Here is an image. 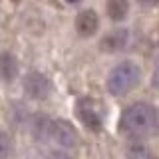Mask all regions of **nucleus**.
Here are the masks:
<instances>
[{
  "instance_id": "obj_1",
  "label": "nucleus",
  "mask_w": 159,
  "mask_h": 159,
  "mask_svg": "<svg viewBox=\"0 0 159 159\" xmlns=\"http://www.w3.org/2000/svg\"><path fill=\"white\" fill-rule=\"evenodd\" d=\"M119 127L131 139H145L159 131V116L151 103L137 102L123 109Z\"/></svg>"
},
{
  "instance_id": "obj_2",
  "label": "nucleus",
  "mask_w": 159,
  "mask_h": 159,
  "mask_svg": "<svg viewBox=\"0 0 159 159\" xmlns=\"http://www.w3.org/2000/svg\"><path fill=\"white\" fill-rule=\"evenodd\" d=\"M141 80V70L137 64L133 62H119L116 68H111V72L107 74L106 86L107 92L111 96H123V93L131 92L133 88Z\"/></svg>"
},
{
  "instance_id": "obj_3",
  "label": "nucleus",
  "mask_w": 159,
  "mask_h": 159,
  "mask_svg": "<svg viewBox=\"0 0 159 159\" xmlns=\"http://www.w3.org/2000/svg\"><path fill=\"white\" fill-rule=\"evenodd\" d=\"M24 92L34 99H44L52 92V82L42 72H28L24 76Z\"/></svg>"
},
{
  "instance_id": "obj_4",
  "label": "nucleus",
  "mask_w": 159,
  "mask_h": 159,
  "mask_svg": "<svg viewBox=\"0 0 159 159\" xmlns=\"http://www.w3.org/2000/svg\"><path fill=\"white\" fill-rule=\"evenodd\" d=\"M76 113L80 117V121L86 127H89L92 131H99L102 129V113H99L98 106L92 102V99L84 98L76 103Z\"/></svg>"
},
{
  "instance_id": "obj_5",
  "label": "nucleus",
  "mask_w": 159,
  "mask_h": 159,
  "mask_svg": "<svg viewBox=\"0 0 159 159\" xmlns=\"http://www.w3.org/2000/svg\"><path fill=\"white\" fill-rule=\"evenodd\" d=\"M52 139L60 147L70 149L78 143V133L74 125L66 119H54V129H52Z\"/></svg>"
},
{
  "instance_id": "obj_6",
  "label": "nucleus",
  "mask_w": 159,
  "mask_h": 159,
  "mask_svg": "<svg viewBox=\"0 0 159 159\" xmlns=\"http://www.w3.org/2000/svg\"><path fill=\"white\" fill-rule=\"evenodd\" d=\"M99 28V18L93 10H82L76 16V30L82 36H92L93 32Z\"/></svg>"
},
{
  "instance_id": "obj_7",
  "label": "nucleus",
  "mask_w": 159,
  "mask_h": 159,
  "mask_svg": "<svg viewBox=\"0 0 159 159\" xmlns=\"http://www.w3.org/2000/svg\"><path fill=\"white\" fill-rule=\"evenodd\" d=\"M129 42V32L123 28L119 30H111L109 34H106L102 40V48L106 52H117V50H123Z\"/></svg>"
},
{
  "instance_id": "obj_8",
  "label": "nucleus",
  "mask_w": 159,
  "mask_h": 159,
  "mask_svg": "<svg viewBox=\"0 0 159 159\" xmlns=\"http://www.w3.org/2000/svg\"><path fill=\"white\" fill-rule=\"evenodd\" d=\"M52 129H54V119H50L44 113L32 117V133L38 141H48L52 137Z\"/></svg>"
},
{
  "instance_id": "obj_9",
  "label": "nucleus",
  "mask_w": 159,
  "mask_h": 159,
  "mask_svg": "<svg viewBox=\"0 0 159 159\" xmlns=\"http://www.w3.org/2000/svg\"><path fill=\"white\" fill-rule=\"evenodd\" d=\"M18 76V60L10 52H0V80L12 82Z\"/></svg>"
},
{
  "instance_id": "obj_10",
  "label": "nucleus",
  "mask_w": 159,
  "mask_h": 159,
  "mask_svg": "<svg viewBox=\"0 0 159 159\" xmlns=\"http://www.w3.org/2000/svg\"><path fill=\"white\" fill-rule=\"evenodd\" d=\"M129 2L127 0H107V14L111 20H123L127 16Z\"/></svg>"
},
{
  "instance_id": "obj_11",
  "label": "nucleus",
  "mask_w": 159,
  "mask_h": 159,
  "mask_svg": "<svg viewBox=\"0 0 159 159\" xmlns=\"http://www.w3.org/2000/svg\"><path fill=\"white\" fill-rule=\"evenodd\" d=\"M12 121L16 123V125H24V123L30 119V113H28V107L24 106V103H14L12 106Z\"/></svg>"
},
{
  "instance_id": "obj_12",
  "label": "nucleus",
  "mask_w": 159,
  "mask_h": 159,
  "mask_svg": "<svg viewBox=\"0 0 159 159\" xmlns=\"http://www.w3.org/2000/svg\"><path fill=\"white\" fill-rule=\"evenodd\" d=\"M12 153V139H10L8 131L0 129V159H8Z\"/></svg>"
},
{
  "instance_id": "obj_13",
  "label": "nucleus",
  "mask_w": 159,
  "mask_h": 159,
  "mask_svg": "<svg viewBox=\"0 0 159 159\" xmlns=\"http://www.w3.org/2000/svg\"><path fill=\"white\" fill-rule=\"evenodd\" d=\"M129 157H131V159H147V157H149V153H147V149H145V147H141V145H133L131 149H129Z\"/></svg>"
},
{
  "instance_id": "obj_14",
  "label": "nucleus",
  "mask_w": 159,
  "mask_h": 159,
  "mask_svg": "<svg viewBox=\"0 0 159 159\" xmlns=\"http://www.w3.org/2000/svg\"><path fill=\"white\" fill-rule=\"evenodd\" d=\"M50 159H70L64 151H52L50 153Z\"/></svg>"
},
{
  "instance_id": "obj_15",
  "label": "nucleus",
  "mask_w": 159,
  "mask_h": 159,
  "mask_svg": "<svg viewBox=\"0 0 159 159\" xmlns=\"http://www.w3.org/2000/svg\"><path fill=\"white\" fill-rule=\"evenodd\" d=\"M153 86L159 88V66H157V70H155V74H153Z\"/></svg>"
},
{
  "instance_id": "obj_16",
  "label": "nucleus",
  "mask_w": 159,
  "mask_h": 159,
  "mask_svg": "<svg viewBox=\"0 0 159 159\" xmlns=\"http://www.w3.org/2000/svg\"><path fill=\"white\" fill-rule=\"evenodd\" d=\"M141 4H147V6H155V4H159V0H139Z\"/></svg>"
},
{
  "instance_id": "obj_17",
  "label": "nucleus",
  "mask_w": 159,
  "mask_h": 159,
  "mask_svg": "<svg viewBox=\"0 0 159 159\" xmlns=\"http://www.w3.org/2000/svg\"><path fill=\"white\" fill-rule=\"evenodd\" d=\"M68 2H78V0H68Z\"/></svg>"
}]
</instances>
